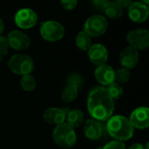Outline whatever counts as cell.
<instances>
[{
	"label": "cell",
	"mask_w": 149,
	"mask_h": 149,
	"mask_svg": "<svg viewBox=\"0 0 149 149\" xmlns=\"http://www.w3.org/2000/svg\"><path fill=\"white\" fill-rule=\"evenodd\" d=\"M139 59V54L138 50L132 47H125L119 55V61L122 68H125L127 69L133 68L137 66Z\"/></svg>",
	"instance_id": "13"
},
{
	"label": "cell",
	"mask_w": 149,
	"mask_h": 149,
	"mask_svg": "<svg viewBox=\"0 0 149 149\" xmlns=\"http://www.w3.org/2000/svg\"><path fill=\"white\" fill-rule=\"evenodd\" d=\"M67 84L74 85L79 89L84 84V79L80 74H78L77 73H72L67 78Z\"/></svg>",
	"instance_id": "24"
},
{
	"label": "cell",
	"mask_w": 149,
	"mask_h": 149,
	"mask_svg": "<svg viewBox=\"0 0 149 149\" xmlns=\"http://www.w3.org/2000/svg\"><path fill=\"white\" fill-rule=\"evenodd\" d=\"M61 6L66 10H72L77 6V0H61Z\"/></svg>",
	"instance_id": "27"
},
{
	"label": "cell",
	"mask_w": 149,
	"mask_h": 149,
	"mask_svg": "<svg viewBox=\"0 0 149 149\" xmlns=\"http://www.w3.org/2000/svg\"><path fill=\"white\" fill-rule=\"evenodd\" d=\"M84 119V114L81 110L74 109L68 111L66 116V122L68 125L72 126L73 128H76L80 126Z\"/></svg>",
	"instance_id": "17"
},
{
	"label": "cell",
	"mask_w": 149,
	"mask_h": 149,
	"mask_svg": "<svg viewBox=\"0 0 149 149\" xmlns=\"http://www.w3.org/2000/svg\"><path fill=\"white\" fill-rule=\"evenodd\" d=\"M19 84H20V87L25 91H27V92H31V91H34V89L37 86L36 80L31 74L22 76L20 82H19Z\"/></svg>",
	"instance_id": "21"
},
{
	"label": "cell",
	"mask_w": 149,
	"mask_h": 149,
	"mask_svg": "<svg viewBox=\"0 0 149 149\" xmlns=\"http://www.w3.org/2000/svg\"><path fill=\"white\" fill-rule=\"evenodd\" d=\"M145 149H149V141L146 144V146H145Z\"/></svg>",
	"instance_id": "33"
},
{
	"label": "cell",
	"mask_w": 149,
	"mask_h": 149,
	"mask_svg": "<svg viewBox=\"0 0 149 149\" xmlns=\"http://www.w3.org/2000/svg\"><path fill=\"white\" fill-rule=\"evenodd\" d=\"M94 76L102 86H108L115 82V70L111 66L106 64L98 66L95 69Z\"/></svg>",
	"instance_id": "11"
},
{
	"label": "cell",
	"mask_w": 149,
	"mask_h": 149,
	"mask_svg": "<svg viewBox=\"0 0 149 149\" xmlns=\"http://www.w3.org/2000/svg\"><path fill=\"white\" fill-rule=\"evenodd\" d=\"M8 45L13 49L17 51H24L26 50L31 44L29 37L21 31L13 30L10 32L6 37Z\"/></svg>",
	"instance_id": "9"
},
{
	"label": "cell",
	"mask_w": 149,
	"mask_h": 149,
	"mask_svg": "<svg viewBox=\"0 0 149 149\" xmlns=\"http://www.w3.org/2000/svg\"><path fill=\"white\" fill-rule=\"evenodd\" d=\"M101 149H125V145L123 141L114 139L112 141L108 142Z\"/></svg>",
	"instance_id": "26"
},
{
	"label": "cell",
	"mask_w": 149,
	"mask_h": 149,
	"mask_svg": "<svg viewBox=\"0 0 149 149\" xmlns=\"http://www.w3.org/2000/svg\"><path fill=\"white\" fill-rule=\"evenodd\" d=\"M8 68L13 74L25 76L31 74L34 69V62L29 55L17 54L9 59Z\"/></svg>",
	"instance_id": "4"
},
{
	"label": "cell",
	"mask_w": 149,
	"mask_h": 149,
	"mask_svg": "<svg viewBox=\"0 0 149 149\" xmlns=\"http://www.w3.org/2000/svg\"><path fill=\"white\" fill-rule=\"evenodd\" d=\"M128 16L135 23H142L148 18L147 6L142 2H134L128 8Z\"/></svg>",
	"instance_id": "14"
},
{
	"label": "cell",
	"mask_w": 149,
	"mask_h": 149,
	"mask_svg": "<svg viewBox=\"0 0 149 149\" xmlns=\"http://www.w3.org/2000/svg\"><path fill=\"white\" fill-rule=\"evenodd\" d=\"M107 17L112 19H118L123 15V9L116 2H108L104 10Z\"/></svg>",
	"instance_id": "18"
},
{
	"label": "cell",
	"mask_w": 149,
	"mask_h": 149,
	"mask_svg": "<svg viewBox=\"0 0 149 149\" xmlns=\"http://www.w3.org/2000/svg\"><path fill=\"white\" fill-rule=\"evenodd\" d=\"M87 109L92 118L99 122L106 121L112 116L115 104L105 87L97 86L90 91L87 98Z\"/></svg>",
	"instance_id": "1"
},
{
	"label": "cell",
	"mask_w": 149,
	"mask_h": 149,
	"mask_svg": "<svg viewBox=\"0 0 149 149\" xmlns=\"http://www.w3.org/2000/svg\"><path fill=\"white\" fill-rule=\"evenodd\" d=\"M16 25L21 29H30L33 27L38 20L37 14L28 8H24L17 12L14 18Z\"/></svg>",
	"instance_id": "8"
},
{
	"label": "cell",
	"mask_w": 149,
	"mask_h": 149,
	"mask_svg": "<svg viewBox=\"0 0 149 149\" xmlns=\"http://www.w3.org/2000/svg\"><path fill=\"white\" fill-rule=\"evenodd\" d=\"M133 128L144 130L149 127V108L141 106L135 109L129 118Z\"/></svg>",
	"instance_id": "10"
},
{
	"label": "cell",
	"mask_w": 149,
	"mask_h": 149,
	"mask_svg": "<svg viewBox=\"0 0 149 149\" xmlns=\"http://www.w3.org/2000/svg\"><path fill=\"white\" fill-rule=\"evenodd\" d=\"M128 149H145V146L140 143H134Z\"/></svg>",
	"instance_id": "30"
},
{
	"label": "cell",
	"mask_w": 149,
	"mask_h": 149,
	"mask_svg": "<svg viewBox=\"0 0 149 149\" xmlns=\"http://www.w3.org/2000/svg\"><path fill=\"white\" fill-rule=\"evenodd\" d=\"M91 37L88 35L84 31H81L76 37V46L81 51H88L91 47Z\"/></svg>",
	"instance_id": "20"
},
{
	"label": "cell",
	"mask_w": 149,
	"mask_h": 149,
	"mask_svg": "<svg viewBox=\"0 0 149 149\" xmlns=\"http://www.w3.org/2000/svg\"><path fill=\"white\" fill-rule=\"evenodd\" d=\"M9 45L7 39L0 35V61H1L8 54Z\"/></svg>",
	"instance_id": "25"
},
{
	"label": "cell",
	"mask_w": 149,
	"mask_h": 149,
	"mask_svg": "<svg viewBox=\"0 0 149 149\" xmlns=\"http://www.w3.org/2000/svg\"><path fill=\"white\" fill-rule=\"evenodd\" d=\"M131 77V73L129 69L125 68H119L115 71V81L118 84H125L129 81Z\"/></svg>",
	"instance_id": "23"
},
{
	"label": "cell",
	"mask_w": 149,
	"mask_h": 149,
	"mask_svg": "<svg viewBox=\"0 0 149 149\" xmlns=\"http://www.w3.org/2000/svg\"><path fill=\"white\" fill-rule=\"evenodd\" d=\"M122 9H128L133 3L132 0H116L115 1Z\"/></svg>",
	"instance_id": "29"
},
{
	"label": "cell",
	"mask_w": 149,
	"mask_h": 149,
	"mask_svg": "<svg viewBox=\"0 0 149 149\" xmlns=\"http://www.w3.org/2000/svg\"><path fill=\"white\" fill-rule=\"evenodd\" d=\"M108 2H109V0H92L93 6L98 10H104V6H106Z\"/></svg>",
	"instance_id": "28"
},
{
	"label": "cell",
	"mask_w": 149,
	"mask_h": 149,
	"mask_svg": "<svg viewBox=\"0 0 149 149\" xmlns=\"http://www.w3.org/2000/svg\"><path fill=\"white\" fill-rule=\"evenodd\" d=\"M4 29H5V25H4V22L3 20L0 19V35L2 34V33L4 32Z\"/></svg>",
	"instance_id": "31"
},
{
	"label": "cell",
	"mask_w": 149,
	"mask_h": 149,
	"mask_svg": "<svg viewBox=\"0 0 149 149\" xmlns=\"http://www.w3.org/2000/svg\"><path fill=\"white\" fill-rule=\"evenodd\" d=\"M106 130L110 136L119 141L130 139L134 133V128L129 118L121 115L111 116L107 120Z\"/></svg>",
	"instance_id": "2"
},
{
	"label": "cell",
	"mask_w": 149,
	"mask_h": 149,
	"mask_svg": "<svg viewBox=\"0 0 149 149\" xmlns=\"http://www.w3.org/2000/svg\"><path fill=\"white\" fill-rule=\"evenodd\" d=\"M79 89L72 84H67L61 92V99L64 103L70 104L77 99Z\"/></svg>",
	"instance_id": "19"
},
{
	"label": "cell",
	"mask_w": 149,
	"mask_h": 149,
	"mask_svg": "<svg viewBox=\"0 0 149 149\" xmlns=\"http://www.w3.org/2000/svg\"><path fill=\"white\" fill-rule=\"evenodd\" d=\"M67 113L68 112L64 109L50 107L44 111L42 116L47 123L54 125H59L66 122Z\"/></svg>",
	"instance_id": "15"
},
{
	"label": "cell",
	"mask_w": 149,
	"mask_h": 149,
	"mask_svg": "<svg viewBox=\"0 0 149 149\" xmlns=\"http://www.w3.org/2000/svg\"><path fill=\"white\" fill-rule=\"evenodd\" d=\"M106 91L108 92V94L110 95V97L113 99V100H118L122 97L124 91H123V88L121 87V85L116 82L111 84L110 85L107 86Z\"/></svg>",
	"instance_id": "22"
},
{
	"label": "cell",
	"mask_w": 149,
	"mask_h": 149,
	"mask_svg": "<svg viewBox=\"0 0 149 149\" xmlns=\"http://www.w3.org/2000/svg\"><path fill=\"white\" fill-rule=\"evenodd\" d=\"M141 2L144 3L145 5H148L149 6V0H141Z\"/></svg>",
	"instance_id": "32"
},
{
	"label": "cell",
	"mask_w": 149,
	"mask_h": 149,
	"mask_svg": "<svg viewBox=\"0 0 149 149\" xmlns=\"http://www.w3.org/2000/svg\"><path fill=\"white\" fill-rule=\"evenodd\" d=\"M147 9H148V15H149V6H147Z\"/></svg>",
	"instance_id": "34"
},
{
	"label": "cell",
	"mask_w": 149,
	"mask_h": 149,
	"mask_svg": "<svg viewBox=\"0 0 149 149\" xmlns=\"http://www.w3.org/2000/svg\"><path fill=\"white\" fill-rule=\"evenodd\" d=\"M108 23L106 19L102 15H93L84 23V31L93 38L102 36L107 30Z\"/></svg>",
	"instance_id": "6"
},
{
	"label": "cell",
	"mask_w": 149,
	"mask_h": 149,
	"mask_svg": "<svg viewBox=\"0 0 149 149\" xmlns=\"http://www.w3.org/2000/svg\"><path fill=\"white\" fill-rule=\"evenodd\" d=\"M84 134L86 138H88L91 140H97L99 139L103 135V125L101 122L96 120V119H88L83 127Z\"/></svg>",
	"instance_id": "16"
},
{
	"label": "cell",
	"mask_w": 149,
	"mask_h": 149,
	"mask_svg": "<svg viewBox=\"0 0 149 149\" xmlns=\"http://www.w3.org/2000/svg\"><path fill=\"white\" fill-rule=\"evenodd\" d=\"M148 32H149V30H148Z\"/></svg>",
	"instance_id": "35"
},
{
	"label": "cell",
	"mask_w": 149,
	"mask_h": 149,
	"mask_svg": "<svg viewBox=\"0 0 149 149\" xmlns=\"http://www.w3.org/2000/svg\"><path fill=\"white\" fill-rule=\"evenodd\" d=\"M130 47L136 50H144L149 47V32L146 29H135L128 33L126 36Z\"/></svg>",
	"instance_id": "7"
},
{
	"label": "cell",
	"mask_w": 149,
	"mask_h": 149,
	"mask_svg": "<svg viewBox=\"0 0 149 149\" xmlns=\"http://www.w3.org/2000/svg\"><path fill=\"white\" fill-rule=\"evenodd\" d=\"M40 33L45 40L54 42L63 38L65 34V28L59 22L49 20L41 24Z\"/></svg>",
	"instance_id": "5"
},
{
	"label": "cell",
	"mask_w": 149,
	"mask_h": 149,
	"mask_svg": "<svg viewBox=\"0 0 149 149\" xmlns=\"http://www.w3.org/2000/svg\"><path fill=\"white\" fill-rule=\"evenodd\" d=\"M53 139L54 143L61 148H72L77 143V137L74 128L67 123L56 125L53 132Z\"/></svg>",
	"instance_id": "3"
},
{
	"label": "cell",
	"mask_w": 149,
	"mask_h": 149,
	"mask_svg": "<svg viewBox=\"0 0 149 149\" xmlns=\"http://www.w3.org/2000/svg\"><path fill=\"white\" fill-rule=\"evenodd\" d=\"M88 56L91 62L98 67L106 63L108 60V51L102 44H93L88 50Z\"/></svg>",
	"instance_id": "12"
}]
</instances>
